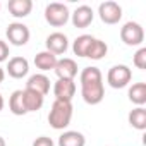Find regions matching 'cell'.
Wrapping results in <instances>:
<instances>
[{
	"instance_id": "6da1fadb",
	"label": "cell",
	"mask_w": 146,
	"mask_h": 146,
	"mask_svg": "<svg viewBox=\"0 0 146 146\" xmlns=\"http://www.w3.org/2000/svg\"><path fill=\"white\" fill-rule=\"evenodd\" d=\"M81 83V96L88 105H98L105 98V86H103V74L98 67H84L79 74Z\"/></svg>"
},
{
	"instance_id": "7a4b0ae2",
	"label": "cell",
	"mask_w": 146,
	"mask_h": 146,
	"mask_svg": "<svg viewBox=\"0 0 146 146\" xmlns=\"http://www.w3.org/2000/svg\"><path fill=\"white\" fill-rule=\"evenodd\" d=\"M72 102H65V100H53L52 108L48 112V124L55 129V131H64L69 127L70 120H72Z\"/></svg>"
},
{
	"instance_id": "3957f363",
	"label": "cell",
	"mask_w": 146,
	"mask_h": 146,
	"mask_svg": "<svg viewBox=\"0 0 146 146\" xmlns=\"http://www.w3.org/2000/svg\"><path fill=\"white\" fill-rule=\"evenodd\" d=\"M70 19V12L67 9L65 4H60V2H52L45 7V21L53 26V28H60V26H65Z\"/></svg>"
},
{
	"instance_id": "277c9868",
	"label": "cell",
	"mask_w": 146,
	"mask_h": 146,
	"mask_svg": "<svg viewBox=\"0 0 146 146\" xmlns=\"http://www.w3.org/2000/svg\"><path fill=\"white\" fill-rule=\"evenodd\" d=\"M132 79V70L124 65V64H119V65H113L108 69L107 72V83L110 88L113 90H120V88H125Z\"/></svg>"
},
{
	"instance_id": "5b68a950",
	"label": "cell",
	"mask_w": 146,
	"mask_h": 146,
	"mask_svg": "<svg viewBox=\"0 0 146 146\" xmlns=\"http://www.w3.org/2000/svg\"><path fill=\"white\" fill-rule=\"evenodd\" d=\"M120 40L127 46H141L144 41V29L139 23L129 21L120 28Z\"/></svg>"
},
{
	"instance_id": "8992f818",
	"label": "cell",
	"mask_w": 146,
	"mask_h": 146,
	"mask_svg": "<svg viewBox=\"0 0 146 146\" xmlns=\"http://www.w3.org/2000/svg\"><path fill=\"white\" fill-rule=\"evenodd\" d=\"M5 36H7V41L14 46H24L29 38H31V31L26 24L23 23H11L5 29Z\"/></svg>"
},
{
	"instance_id": "52a82bcc",
	"label": "cell",
	"mask_w": 146,
	"mask_h": 146,
	"mask_svg": "<svg viewBox=\"0 0 146 146\" xmlns=\"http://www.w3.org/2000/svg\"><path fill=\"white\" fill-rule=\"evenodd\" d=\"M98 16L105 24H117L122 19V7L113 0H107V2L100 4Z\"/></svg>"
},
{
	"instance_id": "ba28073f",
	"label": "cell",
	"mask_w": 146,
	"mask_h": 146,
	"mask_svg": "<svg viewBox=\"0 0 146 146\" xmlns=\"http://www.w3.org/2000/svg\"><path fill=\"white\" fill-rule=\"evenodd\" d=\"M45 46H46V50H48L50 53H53L55 57H57V55H62V53H65L67 48H69V38H67L64 33L55 31V33H52V35L46 36Z\"/></svg>"
},
{
	"instance_id": "9c48e42d",
	"label": "cell",
	"mask_w": 146,
	"mask_h": 146,
	"mask_svg": "<svg viewBox=\"0 0 146 146\" xmlns=\"http://www.w3.org/2000/svg\"><path fill=\"white\" fill-rule=\"evenodd\" d=\"M53 72L57 74V79H74L78 76V62L69 57L58 58Z\"/></svg>"
},
{
	"instance_id": "30bf717a",
	"label": "cell",
	"mask_w": 146,
	"mask_h": 146,
	"mask_svg": "<svg viewBox=\"0 0 146 146\" xmlns=\"http://www.w3.org/2000/svg\"><path fill=\"white\" fill-rule=\"evenodd\" d=\"M5 72L14 78V79H23L28 76V72H29V62L26 57H12L9 62H7V67H5Z\"/></svg>"
},
{
	"instance_id": "8fae6325",
	"label": "cell",
	"mask_w": 146,
	"mask_h": 146,
	"mask_svg": "<svg viewBox=\"0 0 146 146\" xmlns=\"http://www.w3.org/2000/svg\"><path fill=\"white\" fill-rule=\"evenodd\" d=\"M53 95H55V100L72 102V98L76 95V81L74 79H57L53 84Z\"/></svg>"
},
{
	"instance_id": "7c38bea8",
	"label": "cell",
	"mask_w": 146,
	"mask_h": 146,
	"mask_svg": "<svg viewBox=\"0 0 146 146\" xmlns=\"http://www.w3.org/2000/svg\"><path fill=\"white\" fill-rule=\"evenodd\" d=\"M95 19V12L90 5H79L74 12L70 14V21L74 24V28H79V29H84L88 28Z\"/></svg>"
},
{
	"instance_id": "4fadbf2b",
	"label": "cell",
	"mask_w": 146,
	"mask_h": 146,
	"mask_svg": "<svg viewBox=\"0 0 146 146\" xmlns=\"http://www.w3.org/2000/svg\"><path fill=\"white\" fill-rule=\"evenodd\" d=\"M26 88L28 90H33L43 96L48 95L50 91V79L43 74V72H38V74H33L28 78V83H26Z\"/></svg>"
},
{
	"instance_id": "5bb4252c",
	"label": "cell",
	"mask_w": 146,
	"mask_h": 146,
	"mask_svg": "<svg viewBox=\"0 0 146 146\" xmlns=\"http://www.w3.org/2000/svg\"><path fill=\"white\" fill-rule=\"evenodd\" d=\"M7 9L11 16H14L16 19L28 17L33 11V0H9Z\"/></svg>"
},
{
	"instance_id": "9a60e30c",
	"label": "cell",
	"mask_w": 146,
	"mask_h": 146,
	"mask_svg": "<svg viewBox=\"0 0 146 146\" xmlns=\"http://www.w3.org/2000/svg\"><path fill=\"white\" fill-rule=\"evenodd\" d=\"M23 98H24V107H26V112H38L41 110L43 103H45V96L33 91V90H23Z\"/></svg>"
},
{
	"instance_id": "2e32d148",
	"label": "cell",
	"mask_w": 146,
	"mask_h": 146,
	"mask_svg": "<svg viewBox=\"0 0 146 146\" xmlns=\"http://www.w3.org/2000/svg\"><path fill=\"white\" fill-rule=\"evenodd\" d=\"M57 60H58V57H55V55L50 53L48 50L38 52V53L35 55V65H36V69H40L41 72L53 70L55 65H57Z\"/></svg>"
},
{
	"instance_id": "e0dca14e",
	"label": "cell",
	"mask_w": 146,
	"mask_h": 146,
	"mask_svg": "<svg viewBox=\"0 0 146 146\" xmlns=\"http://www.w3.org/2000/svg\"><path fill=\"white\" fill-rule=\"evenodd\" d=\"M86 137L79 131H64L58 137V146H84Z\"/></svg>"
},
{
	"instance_id": "ac0fdd59",
	"label": "cell",
	"mask_w": 146,
	"mask_h": 146,
	"mask_svg": "<svg viewBox=\"0 0 146 146\" xmlns=\"http://www.w3.org/2000/svg\"><path fill=\"white\" fill-rule=\"evenodd\" d=\"M127 96H129L131 103H134L137 107H143L146 103V83H134L129 88Z\"/></svg>"
},
{
	"instance_id": "d6986e66",
	"label": "cell",
	"mask_w": 146,
	"mask_h": 146,
	"mask_svg": "<svg viewBox=\"0 0 146 146\" xmlns=\"http://www.w3.org/2000/svg\"><path fill=\"white\" fill-rule=\"evenodd\" d=\"M127 120H129L131 127H134L136 131H144L146 129V108L144 107H136L134 110L129 112Z\"/></svg>"
},
{
	"instance_id": "ffe728a7",
	"label": "cell",
	"mask_w": 146,
	"mask_h": 146,
	"mask_svg": "<svg viewBox=\"0 0 146 146\" xmlns=\"http://www.w3.org/2000/svg\"><path fill=\"white\" fill-rule=\"evenodd\" d=\"M9 110H11L14 115H17V117L28 113V112H26V107H24L23 90H16V91L11 95V98H9Z\"/></svg>"
},
{
	"instance_id": "44dd1931",
	"label": "cell",
	"mask_w": 146,
	"mask_h": 146,
	"mask_svg": "<svg viewBox=\"0 0 146 146\" xmlns=\"http://www.w3.org/2000/svg\"><path fill=\"white\" fill-rule=\"evenodd\" d=\"M93 40H95V36H91V35H81V36H78L74 40V43H72V52H74V55L86 57V53H88Z\"/></svg>"
},
{
	"instance_id": "7402d4cb",
	"label": "cell",
	"mask_w": 146,
	"mask_h": 146,
	"mask_svg": "<svg viewBox=\"0 0 146 146\" xmlns=\"http://www.w3.org/2000/svg\"><path fill=\"white\" fill-rule=\"evenodd\" d=\"M107 52H108L107 43H105L103 40L95 38L93 43H91V46H90V50H88V53H86V58H91V60H102V58L107 55Z\"/></svg>"
},
{
	"instance_id": "603a6c76",
	"label": "cell",
	"mask_w": 146,
	"mask_h": 146,
	"mask_svg": "<svg viewBox=\"0 0 146 146\" xmlns=\"http://www.w3.org/2000/svg\"><path fill=\"white\" fill-rule=\"evenodd\" d=\"M132 64H134L137 69H141V70L146 69V48H144V46H141V48L134 53V57H132Z\"/></svg>"
},
{
	"instance_id": "cb8c5ba5",
	"label": "cell",
	"mask_w": 146,
	"mask_h": 146,
	"mask_svg": "<svg viewBox=\"0 0 146 146\" xmlns=\"http://www.w3.org/2000/svg\"><path fill=\"white\" fill-rule=\"evenodd\" d=\"M33 146H55V143L48 136H40V137H36L33 141Z\"/></svg>"
},
{
	"instance_id": "d4e9b609",
	"label": "cell",
	"mask_w": 146,
	"mask_h": 146,
	"mask_svg": "<svg viewBox=\"0 0 146 146\" xmlns=\"http://www.w3.org/2000/svg\"><path fill=\"white\" fill-rule=\"evenodd\" d=\"M9 55H11V52H9V45H7V41L0 40V64L5 62V60L9 58Z\"/></svg>"
},
{
	"instance_id": "484cf974",
	"label": "cell",
	"mask_w": 146,
	"mask_h": 146,
	"mask_svg": "<svg viewBox=\"0 0 146 146\" xmlns=\"http://www.w3.org/2000/svg\"><path fill=\"white\" fill-rule=\"evenodd\" d=\"M4 79H5V69H2V67H0V84L4 83Z\"/></svg>"
},
{
	"instance_id": "4316f807",
	"label": "cell",
	"mask_w": 146,
	"mask_h": 146,
	"mask_svg": "<svg viewBox=\"0 0 146 146\" xmlns=\"http://www.w3.org/2000/svg\"><path fill=\"white\" fill-rule=\"evenodd\" d=\"M4 107H5V100H4V96H2V93H0V112L4 110Z\"/></svg>"
},
{
	"instance_id": "83f0119b",
	"label": "cell",
	"mask_w": 146,
	"mask_h": 146,
	"mask_svg": "<svg viewBox=\"0 0 146 146\" xmlns=\"http://www.w3.org/2000/svg\"><path fill=\"white\" fill-rule=\"evenodd\" d=\"M0 146H7V143H5V139L0 136Z\"/></svg>"
},
{
	"instance_id": "f1b7e54d",
	"label": "cell",
	"mask_w": 146,
	"mask_h": 146,
	"mask_svg": "<svg viewBox=\"0 0 146 146\" xmlns=\"http://www.w3.org/2000/svg\"><path fill=\"white\" fill-rule=\"evenodd\" d=\"M0 9H2V4H0Z\"/></svg>"
}]
</instances>
